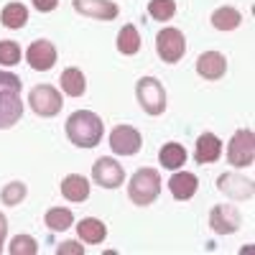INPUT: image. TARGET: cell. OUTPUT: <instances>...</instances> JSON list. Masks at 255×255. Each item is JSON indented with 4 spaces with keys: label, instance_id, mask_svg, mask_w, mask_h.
<instances>
[{
    "label": "cell",
    "instance_id": "6da1fadb",
    "mask_svg": "<svg viewBox=\"0 0 255 255\" xmlns=\"http://www.w3.org/2000/svg\"><path fill=\"white\" fill-rule=\"evenodd\" d=\"M102 118L92 110H77L67 120V135L79 148H95L102 140Z\"/></svg>",
    "mask_w": 255,
    "mask_h": 255
},
{
    "label": "cell",
    "instance_id": "7a4b0ae2",
    "mask_svg": "<svg viewBox=\"0 0 255 255\" xmlns=\"http://www.w3.org/2000/svg\"><path fill=\"white\" fill-rule=\"evenodd\" d=\"M158 194H161V174L156 168H138L130 179V184H128V197H130V202L145 207Z\"/></svg>",
    "mask_w": 255,
    "mask_h": 255
},
{
    "label": "cell",
    "instance_id": "3957f363",
    "mask_svg": "<svg viewBox=\"0 0 255 255\" xmlns=\"http://www.w3.org/2000/svg\"><path fill=\"white\" fill-rule=\"evenodd\" d=\"M138 102L140 108L148 115H161L166 110V92H163V84L156 77H143L138 79V87H135Z\"/></svg>",
    "mask_w": 255,
    "mask_h": 255
},
{
    "label": "cell",
    "instance_id": "277c9868",
    "mask_svg": "<svg viewBox=\"0 0 255 255\" xmlns=\"http://www.w3.org/2000/svg\"><path fill=\"white\" fill-rule=\"evenodd\" d=\"M253 158H255V135H253V130L243 128V130H238L230 138L227 161L235 168H245V166H253Z\"/></svg>",
    "mask_w": 255,
    "mask_h": 255
},
{
    "label": "cell",
    "instance_id": "5b68a950",
    "mask_svg": "<svg viewBox=\"0 0 255 255\" xmlns=\"http://www.w3.org/2000/svg\"><path fill=\"white\" fill-rule=\"evenodd\" d=\"M28 102H31V110L41 118H54L59 115L61 110V95L56 87H51V84H38V87L31 90L28 95Z\"/></svg>",
    "mask_w": 255,
    "mask_h": 255
},
{
    "label": "cell",
    "instance_id": "8992f818",
    "mask_svg": "<svg viewBox=\"0 0 255 255\" xmlns=\"http://www.w3.org/2000/svg\"><path fill=\"white\" fill-rule=\"evenodd\" d=\"M156 51L163 61L176 64L184 54H186V38L179 28H163L156 36Z\"/></svg>",
    "mask_w": 255,
    "mask_h": 255
},
{
    "label": "cell",
    "instance_id": "52a82bcc",
    "mask_svg": "<svg viewBox=\"0 0 255 255\" xmlns=\"http://www.w3.org/2000/svg\"><path fill=\"white\" fill-rule=\"evenodd\" d=\"M92 179H95L100 186H105V189H118V186L125 181V171H123V166H120L115 158L102 156V158H97L95 166H92Z\"/></svg>",
    "mask_w": 255,
    "mask_h": 255
},
{
    "label": "cell",
    "instance_id": "ba28073f",
    "mask_svg": "<svg viewBox=\"0 0 255 255\" xmlns=\"http://www.w3.org/2000/svg\"><path fill=\"white\" fill-rule=\"evenodd\" d=\"M140 133L130 125H118L110 133V148L118 156H135L140 151Z\"/></svg>",
    "mask_w": 255,
    "mask_h": 255
},
{
    "label": "cell",
    "instance_id": "9c48e42d",
    "mask_svg": "<svg viewBox=\"0 0 255 255\" xmlns=\"http://www.w3.org/2000/svg\"><path fill=\"white\" fill-rule=\"evenodd\" d=\"M209 225L217 235H232L240 230V212L235 204H220L209 212Z\"/></svg>",
    "mask_w": 255,
    "mask_h": 255
},
{
    "label": "cell",
    "instance_id": "30bf717a",
    "mask_svg": "<svg viewBox=\"0 0 255 255\" xmlns=\"http://www.w3.org/2000/svg\"><path fill=\"white\" fill-rule=\"evenodd\" d=\"M26 61L31 64V69L36 72H49L54 64H56V46L51 41H33L26 51Z\"/></svg>",
    "mask_w": 255,
    "mask_h": 255
},
{
    "label": "cell",
    "instance_id": "8fae6325",
    "mask_svg": "<svg viewBox=\"0 0 255 255\" xmlns=\"http://www.w3.org/2000/svg\"><path fill=\"white\" fill-rule=\"evenodd\" d=\"M72 5L79 15L97 18V20H113L120 13V8L113 0H72Z\"/></svg>",
    "mask_w": 255,
    "mask_h": 255
},
{
    "label": "cell",
    "instance_id": "7c38bea8",
    "mask_svg": "<svg viewBox=\"0 0 255 255\" xmlns=\"http://www.w3.org/2000/svg\"><path fill=\"white\" fill-rule=\"evenodd\" d=\"M217 189L222 191V194H227L230 199H250L255 194V186L250 179L240 176V174H222L217 179Z\"/></svg>",
    "mask_w": 255,
    "mask_h": 255
},
{
    "label": "cell",
    "instance_id": "4fadbf2b",
    "mask_svg": "<svg viewBox=\"0 0 255 255\" xmlns=\"http://www.w3.org/2000/svg\"><path fill=\"white\" fill-rule=\"evenodd\" d=\"M225 72H227V59H225V54H220V51H204L199 59H197V74L199 77H204V79H220V77H225Z\"/></svg>",
    "mask_w": 255,
    "mask_h": 255
},
{
    "label": "cell",
    "instance_id": "5bb4252c",
    "mask_svg": "<svg viewBox=\"0 0 255 255\" xmlns=\"http://www.w3.org/2000/svg\"><path fill=\"white\" fill-rule=\"evenodd\" d=\"M20 115H23V102H20V92H8L0 95V130L13 128Z\"/></svg>",
    "mask_w": 255,
    "mask_h": 255
},
{
    "label": "cell",
    "instance_id": "9a60e30c",
    "mask_svg": "<svg viewBox=\"0 0 255 255\" xmlns=\"http://www.w3.org/2000/svg\"><path fill=\"white\" fill-rule=\"evenodd\" d=\"M220 156H222V140L215 133H202L194 148V161L204 166V163H215Z\"/></svg>",
    "mask_w": 255,
    "mask_h": 255
},
{
    "label": "cell",
    "instance_id": "2e32d148",
    "mask_svg": "<svg viewBox=\"0 0 255 255\" xmlns=\"http://www.w3.org/2000/svg\"><path fill=\"white\" fill-rule=\"evenodd\" d=\"M197 186H199V179L194 174H189V171H179V174H174L171 179H168V189H171L174 199H179V202H186V199L194 197Z\"/></svg>",
    "mask_w": 255,
    "mask_h": 255
},
{
    "label": "cell",
    "instance_id": "e0dca14e",
    "mask_svg": "<svg viewBox=\"0 0 255 255\" xmlns=\"http://www.w3.org/2000/svg\"><path fill=\"white\" fill-rule=\"evenodd\" d=\"M61 194L67 197L69 202H84L90 197V184L79 174H69L67 179L61 181Z\"/></svg>",
    "mask_w": 255,
    "mask_h": 255
},
{
    "label": "cell",
    "instance_id": "ac0fdd59",
    "mask_svg": "<svg viewBox=\"0 0 255 255\" xmlns=\"http://www.w3.org/2000/svg\"><path fill=\"white\" fill-rule=\"evenodd\" d=\"M77 232H79V238L84 243H90V245H97V243H102L105 238H108V227H105L100 220H95V217H84L77 225Z\"/></svg>",
    "mask_w": 255,
    "mask_h": 255
},
{
    "label": "cell",
    "instance_id": "d6986e66",
    "mask_svg": "<svg viewBox=\"0 0 255 255\" xmlns=\"http://www.w3.org/2000/svg\"><path fill=\"white\" fill-rule=\"evenodd\" d=\"M158 161L163 163V168H181L186 163V148L181 143H163V148L158 151Z\"/></svg>",
    "mask_w": 255,
    "mask_h": 255
},
{
    "label": "cell",
    "instance_id": "ffe728a7",
    "mask_svg": "<svg viewBox=\"0 0 255 255\" xmlns=\"http://www.w3.org/2000/svg\"><path fill=\"white\" fill-rule=\"evenodd\" d=\"M59 82H61V90L67 92L69 97H82L84 90H87V79H84V74L79 69H74V67L64 69Z\"/></svg>",
    "mask_w": 255,
    "mask_h": 255
},
{
    "label": "cell",
    "instance_id": "44dd1931",
    "mask_svg": "<svg viewBox=\"0 0 255 255\" xmlns=\"http://www.w3.org/2000/svg\"><path fill=\"white\" fill-rule=\"evenodd\" d=\"M240 23H243V15H240V10L230 8V5L217 8L215 13H212V26H215L217 31H235Z\"/></svg>",
    "mask_w": 255,
    "mask_h": 255
},
{
    "label": "cell",
    "instance_id": "7402d4cb",
    "mask_svg": "<svg viewBox=\"0 0 255 255\" xmlns=\"http://www.w3.org/2000/svg\"><path fill=\"white\" fill-rule=\"evenodd\" d=\"M0 20L5 28H23L28 23V8L23 3H8L0 13Z\"/></svg>",
    "mask_w": 255,
    "mask_h": 255
},
{
    "label": "cell",
    "instance_id": "603a6c76",
    "mask_svg": "<svg viewBox=\"0 0 255 255\" xmlns=\"http://www.w3.org/2000/svg\"><path fill=\"white\" fill-rule=\"evenodd\" d=\"M118 51L125 54V56H133L140 51V36H138V28L135 26H123V31L118 33Z\"/></svg>",
    "mask_w": 255,
    "mask_h": 255
},
{
    "label": "cell",
    "instance_id": "cb8c5ba5",
    "mask_svg": "<svg viewBox=\"0 0 255 255\" xmlns=\"http://www.w3.org/2000/svg\"><path fill=\"white\" fill-rule=\"evenodd\" d=\"M44 222L49 225V230L61 232V230H69V227H72L74 215H72V209H67V207H54V209H49V212H46Z\"/></svg>",
    "mask_w": 255,
    "mask_h": 255
},
{
    "label": "cell",
    "instance_id": "d4e9b609",
    "mask_svg": "<svg viewBox=\"0 0 255 255\" xmlns=\"http://www.w3.org/2000/svg\"><path fill=\"white\" fill-rule=\"evenodd\" d=\"M176 13V0H151L148 3V15L153 20H171Z\"/></svg>",
    "mask_w": 255,
    "mask_h": 255
},
{
    "label": "cell",
    "instance_id": "484cf974",
    "mask_svg": "<svg viewBox=\"0 0 255 255\" xmlns=\"http://www.w3.org/2000/svg\"><path fill=\"white\" fill-rule=\"evenodd\" d=\"M8 253L10 255H36L38 253V245L31 235H15L8 245Z\"/></svg>",
    "mask_w": 255,
    "mask_h": 255
},
{
    "label": "cell",
    "instance_id": "4316f807",
    "mask_svg": "<svg viewBox=\"0 0 255 255\" xmlns=\"http://www.w3.org/2000/svg\"><path fill=\"white\" fill-rule=\"evenodd\" d=\"M26 184L23 181H10L3 191H0V199H3V204H10V207H15V204H20L26 199Z\"/></svg>",
    "mask_w": 255,
    "mask_h": 255
},
{
    "label": "cell",
    "instance_id": "83f0119b",
    "mask_svg": "<svg viewBox=\"0 0 255 255\" xmlns=\"http://www.w3.org/2000/svg\"><path fill=\"white\" fill-rule=\"evenodd\" d=\"M20 61V46L15 41H0V64L3 67H13Z\"/></svg>",
    "mask_w": 255,
    "mask_h": 255
},
{
    "label": "cell",
    "instance_id": "f1b7e54d",
    "mask_svg": "<svg viewBox=\"0 0 255 255\" xmlns=\"http://www.w3.org/2000/svg\"><path fill=\"white\" fill-rule=\"evenodd\" d=\"M8 92H20V79L10 72H0V95Z\"/></svg>",
    "mask_w": 255,
    "mask_h": 255
},
{
    "label": "cell",
    "instance_id": "f546056e",
    "mask_svg": "<svg viewBox=\"0 0 255 255\" xmlns=\"http://www.w3.org/2000/svg\"><path fill=\"white\" fill-rule=\"evenodd\" d=\"M56 255H84V248L77 245L74 240H67V243H61L56 248Z\"/></svg>",
    "mask_w": 255,
    "mask_h": 255
},
{
    "label": "cell",
    "instance_id": "4dcf8cb0",
    "mask_svg": "<svg viewBox=\"0 0 255 255\" xmlns=\"http://www.w3.org/2000/svg\"><path fill=\"white\" fill-rule=\"evenodd\" d=\"M56 5H59V0H33V8L38 13H51Z\"/></svg>",
    "mask_w": 255,
    "mask_h": 255
},
{
    "label": "cell",
    "instance_id": "1f68e13d",
    "mask_svg": "<svg viewBox=\"0 0 255 255\" xmlns=\"http://www.w3.org/2000/svg\"><path fill=\"white\" fill-rule=\"evenodd\" d=\"M5 235H8V220H5V215H0V250L5 245Z\"/></svg>",
    "mask_w": 255,
    "mask_h": 255
}]
</instances>
